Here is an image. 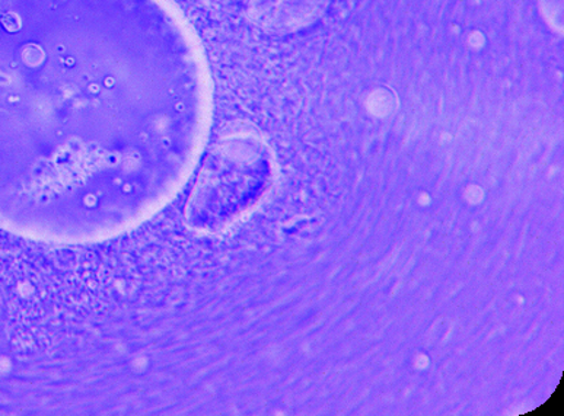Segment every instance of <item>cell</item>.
<instances>
[{
    "mask_svg": "<svg viewBox=\"0 0 564 416\" xmlns=\"http://www.w3.org/2000/svg\"><path fill=\"white\" fill-rule=\"evenodd\" d=\"M328 3L329 0H252L251 17L270 33H295L315 24Z\"/></svg>",
    "mask_w": 564,
    "mask_h": 416,
    "instance_id": "7a4b0ae2",
    "label": "cell"
},
{
    "mask_svg": "<svg viewBox=\"0 0 564 416\" xmlns=\"http://www.w3.org/2000/svg\"><path fill=\"white\" fill-rule=\"evenodd\" d=\"M214 117L174 0H0V229L95 245L141 228L196 171Z\"/></svg>",
    "mask_w": 564,
    "mask_h": 416,
    "instance_id": "6da1fadb",
    "label": "cell"
},
{
    "mask_svg": "<svg viewBox=\"0 0 564 416\" xmlns=\"http://www.w3.org/2000/svg\"><path fill=\"white\" fill-rule=\"evenodd\" d=\"M541 8L550 25L562 31L563 0H541Z\"/></svg>",
    "mask_w": 564,
    "mask_h": 416,
    "instance_id": "3957f363",
    "label": "cell"
}]
</instances>
